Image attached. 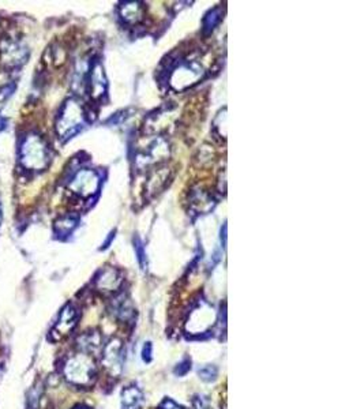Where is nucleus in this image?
Listing matches in <instances>:
<instances>
[{"instance_id": "f8f14e48", "label": "nucleus", "mask_w": 364, "mask_h": 409, "mask_svg": "<svg viewBox=\"0 0 364 409\" xmlns=\"http://www.w3.org/2000/svg\"><path fill=\"white\" fill-rule=\"evenodd\" d=\"M113 311L115 315L125 322L134 318V308L131 306L130 300L125 295H120L118 299L113 300Z\"/></svg>"}, {"instance_id": "aec40b11", "label": "nucleus", "mask_w": 364, "mask_h": 409, "mask_svg": "<svg viewBox=\"0 0 364 409\" xmlns=\"http://www.w3.org/2000/svg\"><path fill=\"white\" fill-rule=\"evenodd\" d=\"M73 409H93L90 408V407H88L86 404H78V405H76Z\"/></svg>"}, {"instance_id": "4468645a", "label": "nucleus", "mask_w": 364, "mask_h": 409, "mask_svg": "<svg viewBox=\"0 0 364 409\" xmlns=\"http://www.w3.org/2000/svg\"><path fill=\"white\" fill-rule=\"evenodd\" d=\"M201 380L206 381V382H211L217 378V368L214 366H205L202 368H200L198 371Z\"/></svg>"}, {"instance_id": "7ed1b4c3", "label": "nucleus", "mask_w": 364, "mask_h": 409, "mask_svg": "<svg viewBox=\"0 0 364 409\" xmlns=\"http://www.w3.org/2000/svg\"><path fill=\"white\" fill-rule=\"evenodd\" d=\"M123 342L120 338H112L104 347L102 363L105 371L112 377L118 378L123 370Z\"/></svg>"}, {"instance_id": "0eeeda50", "label": "nucleus", "mask_w": 364, "mask_h": 409, "mask_svg": "<svg viewBox=\"0 0 364 409\" xmlns=\"http://www.w3.org/2000/svg\"><path fill=\"white\" fill-rule=\"evenodd\" d=\"M94 285L102 292H116L122 285V276L113 268H105L94 280Z\"/></svg>"}, {"instance_id": "2eb2a0df", "label": "nucleus", "mask_w": 364, "mask_h": 409, "mask_svg": "<svg viewBox=\"0 0 364 409\" xmlns=\"http://www.w3.org/2000/svg\"><path fill=\"white\" fill-rule=\"evenodd\" d=\"M135 253H136V256H138V261H139L141 268L145 270L146 266H148V263H146V254H145V251H144V246H142V243H141L138 239H136V242H135Z\"/></svg>"}, {"instance_id": "dca6fc26", "label": "nucleus", "mask_w": 364, "mask_h": 409, "mask_svg": "<svg viewBox=\"0 0 364 409\" xmlns=\"http://www.w3.org/2000/svg\"><path fill=\"white\" fill-rule=\"evenodd\" d=\"M190 370H191V360L190 359H184L183 361L178 364V367L175 368V374L182 377V375H186Z\"/></svg>"}, {"instance_id": "39448f33", "label": "nucleus", "mask_w": 364, "mask_h": 409, "mask_svg": "<svg viewBox=\"0 0 364 409\" xmlns=\"http://www.w3.org/2000/svg\"><path fill=\"white\" fill-rule=\"evenodd\" d=\"M100 179L92 169H80L70 181V190L79 197H90L97 193Z\"/></svg>"}, {"instance_id": "ddd939ff", "label": "nucleus", "mask_w": 364, "mask_h": 409, "mask_svg": "<svg viewBox=\"0 0 364 409\" xmlns=\"http://www.w3.org/2000/svg\"><path fill=\"white\" fill-rule=\"evenodd\" d=\"M220 22V11L218 10H213L210 11L205 21H204V26H205V32H211L214 29V26Z\"/></svg>"}, {"instance_id": "f257e3e1", "label": "nucleus", "mask_w": 364, "mask_h": 409, "mask_svg": "<svg viewBox=\"0 0 364 409\" xmlns=\"http://www.w3.org/2000/svg\"><path fill=\"white\" fill-rule=\"evenodd\" d=\"M97 367L93 355L78 351L69 356L63 366V375L67 382L76 386H90L96 380Z\"/></svg>"}, {"instance_id": "f03ea898", "label": "nucleus", "mask_w": 364, "mask_h": 409, "mask_svg": "<svg viewBox=\"0 0 364 409\" xmlns=\"http://www.w3.org/2000/svg\"><path fill=\"white\" fill-rule=\"evenodd\" d=\"M22 165L31 171H41L48 164V151L38 135H29L21 148Z\"/></svg>"}, {"instance_id": "20e7f679", "label": "nucleus", "mask_w": 364, "mask_h": 409, "mask_svg": "<svg viewBox=\"0 0 364 409\" xmlns=\"http://www.w3.org/2000/svg\"><path fill=\"white\" fill-rule=\"evenodd\" d=\"M83 111L78 102L70 100L64 105L57 120V131L60 135H69L82 125Z\"/></svg>"}, {"instance_id": "9d476101", "label": "nucleus", "mask_w": 364, "mask_h": 409, "mask_svg": "<svg viewBox=\"0 0 364 409\" xmlns=\"http://www.w3.org/2000/svg\"><path fill=\"white\" fill-rule=\"evenodd\" d=\"M142 401V391L134 384L125 387L122 391V409H141Z\"/></svg>"}, {"instance_id": "a211bd4d", "label": "nucleus", "mask_w": 364, "mask_h": 409, "mask_svg": "<svg viewBox=\"0 0 364 409\" xmlns=\"http://www.w3.org/2000/svg\"><path fill=\"white\" fill-rule=\"evenodd\" d=\"M160 409H184L182 405H179L178 403H175L174 400L171 398H165L161 405H160Z\"/></svg>"}, {"instance_id": "6e6552de", "label": "nucleus", "mask_w": 364, "mask_h": 409, "mask_svg": "<svg viewBox=\"0 0 364 409\" xmlns=\"http://www.w3.org/2000/svg\"><path fill=\"white\" fill-rule=\"evenodd\" d=\"M214 321V314L210 307L204 305L202 310V317L200 315V311L195 310L188 321V331H191L192 334L197 333H204L208 331L209 328L213 325Z\"/></svg>"}, {"instance_id": "6ab92c4d", "label": "nucleus", "mask_w": 364, "mask_h": 409, "mask_svg": "<svg viewBox=\"0 0 364 409\" xmlns=\"http://www.w3.org/2000/svg\"><path fill=\"white\" fill-rule=\"evenodd\" d=\"M192 407L194 409H206V403L202 397H195L194 403H192Z\"/></svg>"}, {"instance_id": "1a4fd4ad", "label": "nucleus", "mask_w": 364, "mask_h": 409, "mask_svg": "<svg viewBox=\"0 0 364 409\" xmlns=\"http://www.w3.org/2000/svg\"><path fill=\"white\" fill-rule=\"evenodd\" d=\"M77 347L80 352H85L89 355L96 354L102 348L100 333L96 332V331L83 333L82 335H79L78 340H77Z\"/></svg>"}, {"instance_id": "423d86ee", "label": "nucleus", "mask_w": 364, "mask_h": 409, "mask_svg": "<svg viewBox=\"0 0 364 409\" xmlns=\"http://www.w3.org/2000/svg\"><path fill=\"white\" fill-rule=\"evenodd\" d=\"M78 321V312L77 308L73 305H67L62 310L59 319L53 328L52 335L53 340H62L63 337L69 335L70 333L73 332V329L76 328Z\"/></svg>"}, {"instance_id": "f3484780", "label": "nucleus", "mask_w": 364, "mask_h": 409, "mask_svg": "<svg viewBox=\"0 0 364 409\" xmlns=\"http://www.w3.org/2000/svg\"><path fill=\"white\" fill-rule=\"evenodd\" d=\"M152 355H153V345H152V342H146L144 345V349H142V359H144V361L149 363L152 360V358H153Z\"/></svg>"}, {"instance_id": "9b49d317", "label": "nucleus", "mask_w": 364, "mask_h": 409, "mask_svg": "<svg viewBox=\"0 0 364 409\" xmlns=\"http://www.w3.org/2000/svg\"><path fill=\"white\" fill-rule=\"evenodd\" d=\"M90 71H92L90 82H89V86L92 90L90 95H93V97H100L104 95L103 92H105V79L102 66L97 63Z\"/></svg>"}]
</instances>
